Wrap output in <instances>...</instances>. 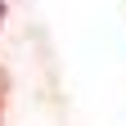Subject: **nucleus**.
<instances>
[{"mask_svg":"<svg viewBox=\"0 0 126 126\" xmlns=\"http://www.w3.org/2000/svg\"><path fill=\"white\" fill-rule=\"evenodd\" d=\"M5 86H9V77L0 72V117H5Z\"/></svg>","mask_w":126,"mask_h":126,"instance_id":"nucleus-1","label":"nucleus"},{"mask_svg":"<svg viewBox=\"0 0 126 126\" xmlns=\"http://www.w3.org/2000/svg\"><path fill=\"white\" fill-rule=\"evenodd\" d=\"M0 23H5V0H0Z\"/></svg>","mask_w":126,"mask_h":126,"instance_id":"nucleus-2","label":"nucleus"}]
</instances>
